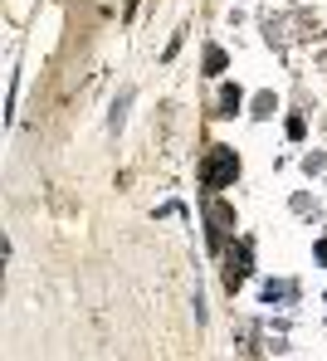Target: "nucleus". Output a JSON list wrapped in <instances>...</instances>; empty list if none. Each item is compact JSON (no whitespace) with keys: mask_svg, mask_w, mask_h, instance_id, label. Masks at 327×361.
<instances>
[{"mask_svg":"<svg viewBox=\"0 0 327 361\" xmlns=\"http://www.w3.org/2000/svg\"><path fill=\"white\" fill-rule=\"evenodd\" d=\"M240 113V88H225L220 93V118H235Z\"/></svg>","mask_w":327,"mask_h":361,"instance_id":"4","label":"nucleus"},{"mask_svg":"<svg viewBox=\"0 0 327 361\" xmlns=\"http://www.w3.org/2000/svg\"><path fill=\"white\" fill-rule=\"evenodd\" d=\"M225 68V54L220 49H205V73H220Z\"/></svg>","mask_w":327,"mask_h":361,"instance_id":"5","label":"nucleus"},{"mask_svg":"<svg viewBox=\"0 0 327 361\" xmlns=\"http://www.w3.org/2000/svg\"><path fill=\"white\" fill-rule=\"evenodd\" d=\"M245 274H249V244H240V254H230V274H225V283H230V293L245 283Z\"/></svg>","mask_w":327,"mask_h":361,"instance_id":"3","label":"nucleus"},{"mask_svg":"<svg viewBox=\"0 0 327 361\" xmlns=\"http://www.w3.org/2000/svg\"><path fill=\"white\" fill-rule=\"evenodd\" d=\"M235 176H240V157H235L230 147H210V157H205V166H200L205 190H220V185H230Z\"/></svg>","mask_w":327,"mask_h":361,"instance_id":"1","label":"nucleus"},{"mask_svg":"<svg viewBox=\"0 0 327 361\" xmlns=\"http://www.w3.org/2000/svg\"><path fill=\"white\" fill-rule=\"evenodd\" d=\"M205 225H210V244L220 249V244H225V230L235 225L230 205H225V200H205Z\"/></svg>","mask_w":327,"mask_h":361,"instance_id":"2","label":"nucleus"},{"mask_svg":"<svg viewBox=\"0 0 327 361\" xmlns=\"http://www.w3.org/2000/svg\"><path fill=\"white\" fill-rule=\"evenodd\" d=\"M128 103H132V93H123V98H118V108H113V132L123 127V118H128Z\"/></svg>","mask_w":327,"mask_h":361,"instance_id":"6","label":"nucleus"}]
</instances>
